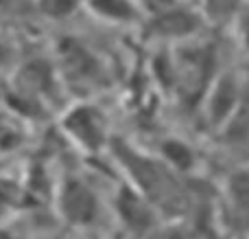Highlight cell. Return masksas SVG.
Segmentation results:
<instances>
[{"instance_id":"2e32d148","label":"cell","mask_w":249,"mask_h":239,"mask_svg":"<svg viewBox=\"0 0 249 239\" xmlns=\"http://www.w3.org/2000/svg\"><path fill=\"white\" fill-rule=\"evenodd\" d=\"M18 61H20V51H18L16 40L9 33L0 31V73L7 68H13Z\"/></svg>"},{"instance_id":"3957f363","label":"cell","mask_w":249,"mask_h":239,"mask_svg":"<svg viewBox=\"0 0 249 239\" xmlns=\"http://www.w3.org/2000/svg\"><path fill=\"white\" fill-rule=\"evenodd\" d=\"M107 149H112L116 160L123 165L129 182L146 200L153 202L158 206V211L177 204V180H179V176H175L171 169H166L158 158L144 156L136 147H131L127 140L114 139V136Z\"/></svg>"},{"instance_id":"ac0fdd59","label":"cell","mask_w":249,"mask_h":239,"mask_svg":"<svg viewBox=\"0 0 249 239\" xmlns=\"http://www.w3.org/2000/svg\"><path fill=\"white\" fill-rule=\"evenodd\" d=\"M160 239H201V235H199L197 228H190L181 222H173L164 228Z\"/></svg>"},{"instance_id":"e0dca14e","label":"cell","mask_w":249,"mask_h":239,"mask_svg":"<svg viewBox=\"0 0 249 239\" xmlns=\"http://www.w3.org/2000/svg\"><path fill=\"white\" fill-rule=\"evenodd\" d=\"M232 26H234V35H236V42L241 46V51H245L249 55V2L238 11Z\"/></svg>"},{"instance_id":"9c48e42d","label":"cell","mask_w":249,"mask_h":239,"mask_svg":"<svg viewBox=\"0 0 249 239\" xmlns=\"http://www.w3.org/2000/svg\"><path fill=\"white\" fill-rule=\"evenodd\" d=\"M155 158L175 176L184 178L199 169V154L188 140L179 136H164L155 145Z\"/></svg>"},{"instance_id":"603a6c76","label":"cell","mask_w":249,"mask_h":239,"mask_svg":"<svg viewBox=\"0 0 249 239\" xmlns=\"http://www.w3.org/2000/svg\"><path fill=\"white\" fill-rule=\"evenodd\" d=\"M94 239H96V237H94Z\"/></svg>"},{"instance_id":"5b68a950","label":"cell","mask_w":249,"mask_h":239,"mask_svg":"<svg viewBox=\"0 0 249 239\" xmlns=\"http://www.w3.org/2000/svg\"><path fill=\"white\" fill-rule=\"evenodd\" d=\"M203 22L199 9L188 7L184 2H177L168 9H162L158 13L144 16L140 24L142 38L158 46H177L188 40H195L201 35Z\"/></svg>"},{"instance_id":"ffe728a7","label":"cell","mask_w":249,"mask_h":239,"mask_svg":"<svg viewBox=\"0 0 249 239\" xmlns=\"http://www.w3.org/2000/svg\"><path fill=\"white\" fill-rule=\"evenodd\" d=\"M0 239H22L18 235L16 231H11L9 226H4V224H0Z\"/></svg>"},{"instance_id":"8992f818","label":"cell","mask_w":249,"mask_h":239,"mask_svg":"<svg viewBox=\"0 0 249 239\" xmlns=\"http://www.w3.org/2000/svg\"><path fill=\"white\" fill-rule=\"evenodd\" d=\"M57 215L68 226L86 231L101 219V198L96 189L79 174H64L55 189Z\"/></svg>"},{"instance_id":"44dd1931","label":"cell","mask_w":249,"mask_h":239,"mask_svg":"<svg viewBox=\"0 0 249 239\" xmlns=\"http://www.w3.org/2000/svg\"><path fill=\"white\" fill-rule=\"evenodd\" d=\"M9 2H13V0H0V4H9Z\"/></svg>"},{"instance_id":"7c38bea8","label":"cell","mask_w":249,"mask_h":239,"mask_svg":"<svg viewBox=\"0 0 249 239\" xmlns=\"http://www.w3.org/2000/svg\"><path fill=\"white\" fill-rule=\"evenodd\" d=\"M149 75L158 90L168 95L173 99L175 95V79H177V68H175V57H173V46H158L151 53L149 60Z\"/></svg>"},{"instance_id":"277c9868","label":"cell","mask_w":249,"mask_h":239,"mask_svg":"<svg viewBox=\"0 0 249 239\" xmlns=\"http://www.w3.org/2000/svg\"><path fill=\"white\" fill-rule=\"evenodd\" d=\"M59 130L81 154L101 156L112 143L105 110L92 99H74L59 112Z\"/></svg>"},{"instance_id":"7a4b0ae2","label":"cell","mask_w":249,"mask_h":239,"mask_svg":"<svg viewBox=\"0 0 249 239\" xmlns=\"http://www.w3.org/2000/svg\"><path fill=\"white\" fill-rule=\"evenodd\" d=\"M175 57V95L173 99L179 101L181 108L197 110L206 97L210 83L219 75V51L208 40H188L184 44L173 46Z\"/></svg>"},{"instance_id":"30bf717a","label":"cell","mask_w":249,"mask_h":239,"mask_svg":"<svg viewBox=\"0 0 249 239\" xmlns=\"http://www.w3.org/2000/svg\"><path fill=\"white\" fill-rule=\"evenodd\" d=\"M83 9L94 20L112 26H140L144 20L138 0H86Z\"/></svg>"},{"instance_id":"7402d4cb","label":"cell","mask_w":249,"mask_h":239,"mask_svg":"<svg viewBox=\"0 0 249 239\" xmlns=\"http://www.w3.org/2000/svg\"><path fill=\"white\" fill-rule=\"evenodd\" d=\"M247 2H249V0H247Z\"/></svg>"},{"instance_id":"52a82bcc","label":"cell","mask_w":249,"mask_h":239,"mask_svg":"<svg viewBox=\"0 0 249 239\" xmlns=\"http://www.w3.org/2000/svg\"><path fill=\"white\" fill-rule=\"evenodd\" d=\"M245 81L232 68L219 70L214 81L210 83L206 97L201 101V112L206 119V125L212 132H223L232 125L234 117L238 114L245 99Z\"/></svg>"},{"instance_id":"9a60e30c","label":"cell","mask_w":249,"mask_h":239,"mask_svg":"<svg viewBox=\"0 0 249 239\" xmlns=\"http://www.w3.org/2000/svg\"><path fill=\"white\" fill-rule=\"evenodd\" d=\"M83 2L86 0H35V9L46 20L64 22L70 20L72 16H77L83 9Z\"/></svg>"},{"instance_id":"4fadbf2b","label":"cell","mask_w":249,"mask_h":239,"mask_svg":"<svg viewBox=\"0 0 249 239\" xmlns=\"http://www.w3.org/2000/svg\"><path fill=\"white\" fill-rule=\"evenodd\" d=\"M247 0H199V13H201L203 22L214 26H228L234 22Z\"/></svg>"},{"instance_id":"8fae6325","label":"cell","mask_w":249,"mask_h":239,"mask_svg":"<svg viewBox=\"0 0 249 239\" xmlns=\"http://www.w3.org/2000/svg\"><path fill=\"white\" fill-rule=\"evenodd\" d=\"M223 193L234 219L249 226V167L232 171L225 178Z\"/></svg>"},{"instance_id":"5bb4252c","label":"cell","mask_w":249,"mask_h":239,"mask_svg":"<svg viewBox=\"0 0 249 239\" xmlns=\"http://www.w3.org/2000/svg\"><path fill=\"white\" fill-rule=\"evenodd\" d=\"M26 202V193L22 182L0 176V224H4L22 204Z\"/></svg>"},{"instance_id":"ba28073f","label":"cell","mask_w":249,"mask_h":239,"mask_svg":"<svg viewBox=\"0 0 249 239\" xmlns=\"http://www.w3.org/2000/svg\"><path fill=\"white\" fill-rule=\"evenodd\" d=\"M112 206L118 224L136 237L153 233L160 224V211L151 200H146L129 180H121L114 189Z\"/></svg>"},{"instance_id":"d6986e66","label":"cell","mask_w":249,"mask_h":239,"mask_svg":"<svg viewBox=\"0 0 249 239\" xmlns=\"http://www.w3.org/2000/svg\"><path fill=\"white\" fill-rule=\"evenodd\" d=\"M177 2H181V0H138V4H140L142 11H144V16L158 13V11H162V9H168Z\"/></svg>"},{"instance_id":"6da1fadb","label":"cell","mask_w":249,"mask_h":239,"mask_svg":"<svg viewBox=\"0 0 249 239\" xmlns=\"http://www.w3.org/2000/svg\"><path fill=\"white\" fill-rule=\"evenodd\" d=\"M51 57L64 90L72 92L77 99H92L112 83V73L105 60L77 35H61Z\"/></svg>"}]
</instances>
